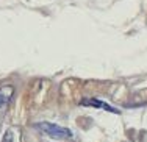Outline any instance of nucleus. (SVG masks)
Wrapping results in <instances>:
<instances>
[{
    "label": "nucleus",
    "instance_id": "f257e3e1",
    "mask_svg": "<svg viewBox=\"0 0 147 142\" xmlns=\"http://www.w3.org/2000/svg\"><path fill=\"white\" fill-rule=\"evenodd\" d=\"M34 128L39 130L42 134H45V136L52 137V139L63 141V139L72 137L71 130H67V128H64V127H59V125H55V123H50V122H39V123H36Z\"/></svg>",
    "mask_w": 147,
    "mask_h": 142
},
{
    "label": "nucleus",
    "instance_id": "f03ea898",
    "mask_svg": "<svg viewBox=\"0 0 147 142\" xmlns=\"http://www.w3.org/2000/svg\"><path fill=\"white\" fill-rule=\"evenodd\" d=\"M80 105H85V106H94V108H100V109H105L108 113H114V114H119L121 111L116 109L114 106L108 105V103L102 102V100H96V98H88V100H82Z\"/></svg>",
    "mask_w": 147,
    "mask_h": 142
},
{
    "label": "nucleus",
    "instance_id": "7ed1b4c3",
    "mask_svg": "<svg viewBox=\"0 0 147 142\" xmlns=\"http://www.w3.org/2000/svg\"><path fill=\"white\" fill-rule=\"evenodd\" d=\"M11 94H13L11 86H2V88H0V108H3V106L8 103Z\"/></svg>",
    "mask_w": 147,
    "mask_h": 142
},
{
    "label": "nucleus",
    "instance_id": "20e7f679",
    "mask_svg": "<svg viewBox=\"0 0 147 142\" xmlns=\"http://www.w3.org/2000/svg\"><path fill=\"white\" fill-rule=\"evenodd\" d=\"M2 142H14V133H13V130H6L5 131Z\"/></svg>",
    "mask_w": 147,
    "mask_h": 142
}]
</instances>
